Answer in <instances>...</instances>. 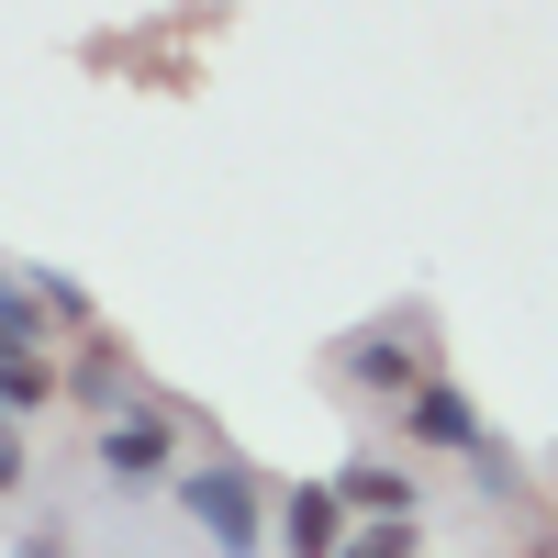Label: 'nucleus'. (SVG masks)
Wrapping results in <instances>:
<instances>
[{
  "instance_id": "nucleus-1",
  "label": "nucleus",
  "mask_w": 558,
  "mask_h": 558,
  "mask_svg": "<svg viewBox=\"0 0 558 558\" xmlns=\"http://www.w3.org/2000/svg\"><path fill=\"white\" fill-rule=\"evenodd\" d=\"M168 492H179V514H191V536H213V558H257L268 547V481L246 458H191Z\"/></svg>"
},
{
  "instance_id": "nucleus-2",
  "label": "nucleus",
  "mask_w": 558,
  "mask_h": 558,
  "mask_svg": "<svg viewBox=\"0 0 558 558\" xmlns=\"http://www.w3.org/2000/svg\"><path fill=\"white\" fill-rule=\"evenodd\" d=\"M336 391H357V402H380V413H402L413 391L436 380V357H425V324L413 313H391V324H357V336H336Z\"/></svg>"
},
{
  "instance_id": "nucleus-3",
  "label": "nucleus",
  "mask_w": 558,
  "mask_h": 558,
  "mask_svg": "<svg viewBox=\"0 0 558 558\" xmlns=\"http://www.w3.org/2000/svg\"><path fill=\"white\" fill-rule=\"evenodd\" d=\"M89 470H101V481H179V413H168V402L101 413V436H89Z\"/></svg>"
},
{
  "instance_id": "nucleus-4",
  "label": "nucleus",
  "mask_w": 558,
  "mask_h": 558,
  "mask_svg": "<svg viewBox=\"0 0 558 558\" xmlns=\"http://www.w3.org/2000/svg\"><path fill=\"white\" fill-rule=\"evenodd\" d=\"M391 425H402V447H425V458H481V447H492V413H481L470 391H458L447 368H436V380H425V391H413V402L391 413Z\"/></svg>"
},
{
  "instance_id": "nucleus-5",
  "label": "nucleus",
  "mask_w": 558,
  "mask_h": 558,
  "mask_svg": "<svg viewBox=\"0 0 558 558\" xmlns=\"http://www.w3.org/2000/svg\"><path fill=\"white\" fill-rule=\"evenodd\" d=\"M268 536L291 547V558H347L357 514H347V492H336V481H291V492H268Z\"/></svg>"
},
{
  "instance_id": "nucleus-6",
  "label": "nucleus",
  "mask_w": 558,
  "mask_h": 558,
  "mask_svg": "<svg viewBox=\"0 0 558 558\" xmlns=\"http://www.w3.org/2000/svg\"><path fill=\"white\" fill-rule=\"evenodd\" d=\"M336 492H347V514H357V525H413V514H425V481L391 470V458H347Z\"/></svg>"
},
{
  "instance_id": "nucleus-7",
  "label": "nucleus",
  "mask_w": 558,
  "mask_h": 558,
  "mask_svg": "<svg viewBox=\"0 0 558 558\" xmlns=\"http://www.w3.org/2000/svg\"><path fill=\"white\" fill-rule=\"evenodd\" d=\"M45 336H57V324H45L34 279H23V268H0V357H45Z\"/></svg>"
},
{
  "instance_id": "nucleus-8",
  "label": "nucleus",
  "mask_w": 558,
  "mask_h": 558,
  "mask_svg": "<svg viewBox=\"0 0 558 558\" xmlns=\"http://www.w3.org/2000/svg\"><path fill=\"white\" fill-rule=\"evenodd\" d=\"M68 402V380L45 357H0V425H23V413H57Z\"/></svg>"
},
{
  "instance_id": "nucleus-9",
  "label": "nucleus",
  "mask_w": 558,
  "mask_h": 558,
  "mask_svg": "<svg viewBox=\"0 0 558 558\" xmlns=\"http://www.w3.org/2000/svg\"><path fill=\"white\" fill-rule=\"evenodd\" d=\"M23 279H34V302H45V324H57V336H101V302H89L68 268H23Z\"/></svg>"
},
{
  "instance_id": "nucleus-10",
  "label": "nucleus",
  "mask_w": 558,
  "mask_h": 558,
  "mask_svg": "<svg viewBox=\"0 0 558 558\" xmlns=\"http://www.w3.org/2000/svg\"><path fill=\"white\" fill-rule=\"evenodd\" d=\"M347 558H413V525H357Z\"/></svg>"
},
{
  "instance_id": "nucleus-11",
  "label": "nucleus",
  "mask_w": 558,
  "mask_h": 558,
  "mask_svg": "<svg viewBox=\"0 0 558 558\" xmlns=\"http://www.w3.org/2000/svg\"><path fill=\"white\" fill-rule=\"evenodd\" d=\"M23 481H34V447H23V425H0V502H12Z\"/></svg>"
}]
</instances>
